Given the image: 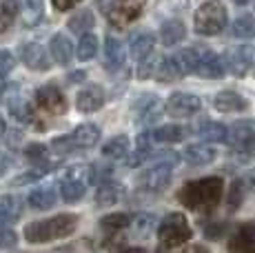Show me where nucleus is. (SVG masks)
I'll return each mask as SVG.
<instances>
[{
	"label": "nucleus",
	"mask_w": 255,
	"mask_h": 253,
	"mask_svg": "<svg viewBox=\"0 0 255 253\" xmlns=\"http://www.w3.org/2000/svg\"><path fill=\"white\" fill-rule=\"evenodd\" d=\"M22 213V200L18 196H2L0 198V227L13 225Z\"/></svg>",
	"instance_id": "6ab92c4d"
},
{
	"label": "nucleus",
	"mask_w": 255,
	"mask_h": 253,
	"mask_svg": "<svg viewBox=\"0 0 255 253\" xmlns=\"http://www.w3.org/2000/svg\"><path fill=\"white\" fill-rule=\"evenodd\" d=\"M191 227L186 222V218L182 213H169L158 227V238L166 249H175V247H182L191 240Z\"/></svg>",
	"instance_id": "20e7f679"
},
{
	"label": "nucleus",
	"mask_w": 255,
	"mask_h": 253,
	"mask_svg": "<svg viewBox=\"0 0 255 253\" xmlns=\"http://www.w3.org/2000/svg\"><path fill=\"white\" fill-rule=\"evenodd\" d=\"M4 131H7V123H4V118H2V116H0V135H2Z\"/></svg>",
	"instance_id": "864d4df0"
},
{
	"label": "nucleus",
	"mask_w": 255,
	"mask_h": 253,
	"mask_svg": "<svg viewBox=\"0 0 255 253\" xmlns=\"http://www.w3.org/2000/svg\"><path fill=\"white\" fill-rule=\"evenodd\" d=\"M109 178H111V167H107V164L98 162V164H91L89 167V182L105 184V182H109Z\"/></svg>",
	"instance_id": "37998d69"
},
{
	"label": "nucleus",
	"mask_w": 255,
	"mask_h": 253,
	"mask_svg": "<svg viewBox=\"0 0 255 253\" xmlns=\"http://www.w3.org/2000/svg\"><path fill=\"white\" fill-rule=\"evenodd\" d=\"M49 164H40V167H36V169H31V171H24L22 176H18V178H13V187H22V184H31V182H36V180H40V178H45L47 173H49Z\"/></svg>",
	"instance_id": "58836bf2"
},
{
	"label": "nucleus",
	"mask_w": 255,
	"mask_h": 253,
	"mask_svg": "<svg viewBox=\"0 0 255 253\" xmlns=\"http://www.w3.org/2000/svg\"><path fill=\"white\" fill-rule=\"evenodd\" d=\"M229 253H255V222H242L229 238Z\"/></svg>",
	"instance_id": "9b49d317"
},
{
	"label": "nucleus",
	"mask_w": 255,
	"mask_h": 253,
	"mask_svg": "<svg viewBox=\"0 0 255 253\" xmlns=\"http://www.w3.org/2000/svg\"><path fill=\"white\" fill-rule=\"evenodd\" d=\"M182 138H184V129L178 125H166L153 131L155 142H180Z\"/></svg>",
	"instance_id": "72a5a7b5"
},
{
	"label": "nucleus",
	"mask_w": 255,
	"mask_h": 253,
	"mask_svg": "<svg viewBox=\"0 0 255 253\" xmlns=\"http://www.w3.org/2000/svg\"><path fill=\"white\" fill-rule=\"evenodd\" d=\"M27 204L33 209V211H42V209H51L56 204V191L51 187L45 189H36L27 196Z\"/></svg>",
	"instance_id": "a878e982"
},
{
	"label": "nucleus",
	"mask_w": 255,
	"mask_h": 253,
	"mask_svg": "<svg viewBox=\"0 0 255 253\" xmlns=\"http://www.w3.org/2000/svg\"><path fill=\"white\" fill-rule=\"evenodd\" d=\"M49 51H51L53 60H56L58 65H69L71 58H73L71 40L67 36H62V33H56V36L51 38V42H49Z\"/></svg>",
	"instance_id": "412c9836"
},
{
	"label": "nucleus",
	"mask_w": 255,
	"mask_h": 253,
	"mask_svg": "<svg viewBox=\"0 0 255 253\" xmlns=\"http://www.w3.org/2000/svg\"><path fill=\"white\" fill-rule=\"evenodd\" d=\"M93 22H96V20H93V13L87 11V9H82V11H78L76 16L69 20V29H71V31L82 33V36H85V33L93 27Z\"/></svg>",
	"instance_id": "e433bc0d"
},
{
	"label": "nucleus",
	"mask_w": 255,
	"mask_h": 253,
	"mask_svg": "<svg viewBox=\"0 0 255 253\" xmlns=\"http://www.w3.org/2000/svg\"><path fill=\"white\" fill-rule=\"evenodd\" d=\"M198 133H200V138L207 140V142H224V140H227L229 129L224 125H220V123H204L198 129Z\"/></svg>",
	"instance_id": "7c9ffc66"
},
{
	"label": "nucleus",
	"mask_w": 255,
	"mask_h": 253,
	"mask_svg": "<svg viewBox=\"0 0 255 253\" xmlns=\"http://www.w3.org/2000/svg\"><path fill=\"white\" fill-rule=\"evenodd\" d=\"M98 140H100V129H98L96 125L91 123H85L80 126H76L71 133V142L76 144V147L80 149H89L93 144H98Z\"/></svg>",
	"instance_id": "4be33fe9"
},
{
	"label": "nucleus",
	"mask_w": 255,
	"mask_h": 253,
	"mask_svg": "<svg viewBox=\"0 0 255 253\" xmlns=\"http://www.w3.org/2000/svg\"><path fill=\"white\" fill-rule=\"evenodd\" d=\"M227 27V9L220 0H209L195 11V31L202 36H218Z\"/></svg>",
	"instance_id": "7ed1b4c3"
},
{
	"label": "nucleus",
	"mask_w": 255,
	"mask_h": 253,
	"mask_svg": "<svg viewBox=\"0 0 255 253\" xmlns=\"http://www.w3.org/2000/svg\"><path fill=\"white\" fill-rule=\"evenodd\" d=\"M9 167H11V160H9L4 153H0V178H2L4 173H7V169H9Z\"/></svg>",
	"instance_id": "8fccbe9b"
},
{
	"label": "nucleus",
	"mask_w": 255,
	"mask_h": 253,
	"mask_svg": "<svg viewBox=\"0 0 255 253\" xmlns=\"http://www.w3.org/2000/svg\"><path fill=\"white\" fill-rule=\"evenodd\" d=\"M224 231V225H209L207 229H204V236L211 238V240H215V238H220Z\"/></svg>",
	"instance_id": "09e8293b"
},
{
	"label": "nucleus",
	"mask_w": 255,
	"mask_h": 253,
	"mask_svg": "<svg viewBox=\"0 0 255 253\" xmlns=\"http://www.w3.org/2000/svg\"><path fill=\"white\" fill-rule=\"evenodd\" d=\"M131 225V216L129 213H111V216H105L100 220V227L105 229V231H122L125 227Z\"/></svg>",
	"instance_id": "c9c22d12"
},
{
	"label": "nucleus",
	"mask_w": 255,
	"mask_h": 253,
	"mask_svg": "<svg viewBox=\"0 0 255 253\" xmlns=\"http://www.w3.org/2000/svg\"><path fill=\"white\" fill-rule=\"evenodd\" d=\"M42 13H45L42 0H24L22 2V22H24V27H36L38 22L42 20Z\"/></svg>",
	"instance_id": "c85d7f7f"
},
{
	"label": "nucleus",
	"mask_w": 255,
	"mask_h": 253,
	"mask_svg": "<svg viewBox=\"0 0 255 253\" xmlns=\"http://www.w3.org/2000/svg\"><path fill=\"white\" fill-rule=\"evenodd\" d=\"M122 253H146V251L142 249V247H131V249H125Z\"/></svg>",
	"instance_id": "603ef678"
},
{
	"label": "nucleus",
	"mask_w": 255,
	"mask_h": 253,
	"mask_svg": "<svg viewBox=\"0 0 255 253\" xmlns=\"http://www.w3.org/2000/svg\"><path fill=\"white\" fill-rule=\"evenodd\" d=\"M227 140L231 149L240 155L255 153V120H240L227 133Z\"/></svg>",
	"instance_id": "423d86ee"
},
{
	"label": "nucleus",
	"mask_w": 255,
	"mask_h": 253,
	"mask_svg": "<svg viewBox=\"0 0 255 253\" xmlns=\"http://www.w3.org/2000/svg\"><path fill=\"white\" fill-rule=\"evenodd\" d=\"M102 105H105V91H102L98 85L85 87L76 98V107H78V111H82V114H93V111H98Z\"/></svg>",
	"instance_id": "dca6fc26"
},
{
	"label": "nucleus",
	"mask_w": 255,
	"mask_h": 253,
	"mask_svg": "<svg viewBox=\"0 0 255 253\" xmlns=\"http://www.w3.org/2000/svg\"><path fill=\"white\" fill-rule=\"evenodd\" d=\"M105 58L109 69H118V67L125 65V49H122V42L118 38L109 36L105 40Z\"/></svg>",
	"instance_id": "bb28decb"
},
{
	"label": "nucleus",
	"mask_w": 255,
	"mask_h": 253,
	"mask_svg": "<svg viewBox=\"0 0 255 253\" xmlns=\"http://www.w3.org/2000/svg\"><path fill=\"white\" fill-rule=\"evenodd\" d=\"M160 60L162 58H158V56H146V58H142L140 60V67H138V78H151V76H155V71H158V67H160Z\"/></svg>",
	"instance_id": "79ce46f5"
},
{
	"label": "nucleus",
	"mask_w": 255,
	"mask_h": 253,
	"mask_svg": "<svg viewBox=\"0 0 255 253\" xmlns=\"http://www.w3.org/2000/svg\"><path fill=\"white\" fill-rule=\"evenodd\" d=\"M36 105H38V109H42L45 114H51V116H60L67 111L65 94H62L56 85L40 87V89L36 91Z\"/></svg>",
	"instance_id": "6e6552de"
},
{
	"label": "nucleus",
	"mask_w": 255,
	"mask_h": 253,
	"mask_svg": "<svg viewBox=\"0 0 255 253\" xmlns=\"http://www.w3.org/2000/svg\"><path fill=\"white\" fill-rule=\"evenodd\" d=\"M122 193H125V189H122V184L118 182H105L98 187L96 191V204L98 207H114V204L122 198Z\"/></svg>",
	"instance_id": "b1692460"
},
{
	"label": "nucleus",
	"mask_w": 255,
	"mask_h": 253,
	"mask_svg": "<svg viewBox=\"0 0 255 253\" xmlns=\"http://www.w3.org/2000/svg\"><path fill=\"white\" fill-rule=\"evenodd\" d=\"M78 227V216L73 213H62V216H53L47 220H38L24 227V238L31 245H42V242L62 240V238L71 236Z\"/></svg>",
	"instance_id": "f03ea898"
},
{
	"label": "nucleus",
	"mask_w": 255,
	"mask_h": 253,
	"mask_svg": "<svg viewBox=\"0 0 255 253\" xmlns=\"http://www.w3.org/2000/svg\"><path fill=\"white\" fill-rule=\"evenodd\" d=\"M222 191H224L222 178H202L186 182L178 191V200L186 209H193V211H211L222 200Z\"/></svg>",
	"instance_id": "f257e3e1"
},
{
	"label": "nucleus",
	"mask_w": 255,
	"mask_h": 253,
	"mask_svg": "<svg viewBox=\"0 0 255 253\" xmlns=\"http://www.w3.org/2000/svg\"><path fill=\"white\" fill-rule=\"evenodd\" d=\"M213 107L222 114H240V111H247L249 102L235 91H220L213 98Z\"/></svg>",
	"instance_id": "f3484780"
},
{
	"label": "nucleus",
	"mask_w": 255,
	"mask_h": 253,
	"mask_svg": "<svg viewBox=\"0 0 255 253\" xmlns=\"http://www.w3.org/2000/svg\"><path fill=\"white\" fill-rule=\"evenodd\" d=\"M253 53H255V49L249 45L229 47V49L224 51V69H229L233 76H244L253 62Z\"/></svg>",
	"instance_id": "9d476101"
},
{
	"label": "nucleus",
	"mask_w": 255,
	"mask_h": 253,
	"mask_svg": "<svg viewBox=\"0 0 255 253\" xmlns=\"http://www.w3.org/2000/svg\"><path fill=\"white\" fill-rule=\"evenodd\" d=\"M233 2H235V4H247L249 0H233Z\"/></svg>",
	"instance_id": "5fc2aeb1"
},
{
	"label": "nucleus",
	"mask_w": 255,
	"mask_h": 253,
	"mask_svg": "<svg viewBox=\"0 0 255 253\" xmlns=\"http://www.w3.org/2000/svg\"><path fill=\"white\" fill-rule=\"evenodd\" d=\"M18 11H20V0H2L0 2V33H4L13 25Z\"/></svg>",
	"instance_id": "c756f323"
},
{
	"label": "nucleus",
	"mask_w": 255,
	"mask_h": 253,
	"mask_svg": "<svg viewBox=\"0 0 255 253\" xmlns=\"http://www.w3.org/2000/svg\"><path fill=\"white\" fill-rule=\"evenodd\" d=\"M24 155H27L31 162H36L38 167H40V164H47L49 149L45 147V144H40V142H33V144H27V147H24Z\"/></svg>",
	"instance_id": "ea45409f"
},
{
	"label": "nucleus",
	"mask_w": 255,
	"mask_h": 253,
	"mask_svg": "<svg viewBox=\"0 0 255 253\" xmlns=\"http://www.w3.org/2000/svg\"><path fill=\"white\" fill-rule=\"evenodd\" d=\"M146 0H114L107 11V18L116 29L129 27L133 20H138Z\"/></svg>",
	"instance_id": "0eeeda50"
},
{
	"label": "nucleus",
	"mask_w": 255,
	"mask_h": 253,
	"mask_svg": "<svg viewBox=\"0 0 255 253\" xmlns=\"http://www.w3.org/2000/svg\"><path fill=\"white\" fill-rule=\"evenodd\" d=\"M16 245V233L9 229V231H0V249H7V247Z\"/></svg>",
	"instance_id": "49530a36"
},
{
	"label": "nucleus",
	"mask_w": 255,
	"mask_h": 253,
	"mask_svg": "<svg viewBox=\"0 0 255 253\" xmlns=\"http://www.w3.org/2000/svg\"><path fill=\"white\" fill-rule=\"evenodd\" d=\"M153 45H155V36L149 31H138L131 36L129 40V49H131V56L135 60H142V58L151 56L153 53Z\"/></svg>",
	"instance_id": "a211bd4d"
},
{
	"label": "nucleus",
	"mask_w": 255,
	"mask_h": 253,
	"mask_svg": "<svg viewBox=\"0 0 255 253\" xmlns=\"http://www.w3.org/2000/svg\"><path fill=\"white\" fill-rule=\"evenodd\" d=\"M20 60L24 62V67H29L31 71H47L51 69V62L45 51V47L38 42H27L20 47Z\"/></svg>",
	"instance_id": "ddd939ff"
},
{
	"label": "nucleus",
	"mask_w": 255,
	"mask_h": 253,
	"mask_svg": "<svg viewBox=\"0 0 255 253\" xmlns=\"http://www.w3.org/2000/svg\"><path fill=\"white\" fill-rule=\"evenodd\" d=\"M13 67H16V58H13L9 51L0 49V82H2L9 74H11Z\"/></svg>",
	"instance_id": "c03bdc74"
},
{
	"label": "nucleus",
	"mask_w": 255,
	"mask_h": 253,
	"mask_svg": "<svg viewBox=\"0 0 255 253\" xmlns=\"http://www.w3.org/2000/svg\"><path fill=\"white\" fill-rule=\"evenodd\" d=\"M87 182H89V167L82 164H73L60 178V193L65 202H78L85 196Z\"/></svg>",
	"instance_id": "39448f33"
},
{
	"label": "nucleus",
	"mask_w": 255,
	"mask_h": 253,
	"mask_svg": "<svg viewBox=\"0 0 255 253\" xmlns=\"http://www.w3.org/2000/svg\"><path fill=\"white\" fill-rule=\"evenodd\" d=\"M200 107H202V100L193 94H171L169 100H166V114L171 118H189V116L198 114Z\"/></svg>",
	"instance_id": "1a4fd4ad"
},
{
	"label": "nucleus",
	"mask_w": 255,
	"mask_h": 253,
	"mask_svg": "<svg viewBox=\"0 0 255 253\" xmlns=\"http://www.w3.org/2000/svg\"><path fill=\"white\" fill-rule=\"evenodd\" d=\"M184 253H209V249L204 245H191V247H186Z\"/></svg>",
	"instance_id": "3c124183"
},
{
	"label": "nucleus",
	"mask_w": 255,
	"mask_h": 253,
	"mask_svg": "<svg viewBox=\"0 0 255 253\" xmlns=\"http://www.w3.org/2000/svg\"><path fill=\"white\" fill-rule=\"evenodd\" d=\"M231 33H233L235 38H240V40H247V38H255V18H253V16H249V13L240 16L238 20L233 22Z\"/></svg>",
	"instance_id": "473e14b6"
},
{
	"label": "nucleus",
	"mask_w": 255,
	"mask_h": 253,
	"mask_svg": "<svg viewBox=\"0 0 255 253\" xmlns=\"http://www.w3.org/2000/svg\"><path fill=\"white\" fill-rule=\"evenodd\" d=\"M182 155L189 164H193V167H202V164L213 162L218 151H215L213 147H209V144H189Z\"/></svg>",
	"instance_id": "aec40b11"
},
{
	"label": "nucleus",
	"mask_w": 255,
	"mask_h": 253,
	"mask_svg": "<svg viewBox=\"0 0 255 253\" xmlns=\"http://www.w3.org/2000/svg\"><path fill=\"white\" fill-rule=\"evenodd\" d=\"M51 2L58 11H69V9H73L78 2H82V0H51Z\"/></svg>",
	"instance_id": "de8ad7c7"
},
{
	"label": "nucleus",
	"mask_w": 255,
	"mask_h": 253,
	"mask_svg": "<svg viewBox=\"0 0 255 253\" xmlns=\"http://www.w3.org/2000/svg\"><path fill=\"white\" fill-rule=\"evenodd\" d=\"M155 227H158V222H155V216H151V213H140V216H135L133 225H131L135 238H149Z\"/></svg>",
	"instance_id": "2f4dec72"
},
{
	"label": "nucleus",
	"mask_w": 255,
	"mask_h": 253,
	"mask_svg": "<svg viewBox=\"0 0 255 253\" xmlns=\"http://www.w3.org/2000/svg\"><path fill=\"white\" fill-rule=\"evenodd\" d=\"M244 200V182L242 180H235L231 184V191H229V200H227V209L229 211H238L240 204Z\"/></svg>",
	"instance_id": "a19ab883"
},
{
	"label": "nucleus",
	"mask_w": 255,
	"mask_h": 253,
	"mask_svg": "<svg viewBox=\"0 0 255 253\" xmlns=\"http://www.w3.org/2000/svg\"><path fill=\"white\" fill-rule=\"evenodd\" d=\"M135 114H138V123H144V125H151L155 123V120L160 118V114H162V102H160L158 96H142V98H138V102L133 105Z\"/></svg>",
	"instance_id": "2eb2a0df"
},
{
	"label": "nucleus",
	"mask_w": 255,
	"mask_h": 253,
	"mask_svg": "<svg viewBox=\"0 0 255 253\" xmlns=\"http://www.w3.org/2000/svg\"><path fill=\"white\" fill-rule=\"evenodd\" d=\"M198 56H200V47H189V49L178 51L173 58L175 69L180 71V76H189L195 74V65H198Z\"/></svg>",
	"instance_id": "5701e85b"
},
{
	"label": "nucleus",
	"mask_w": 255,
	"mask_h": 253,
	"mask_svg": "<svg viewBox=\"0 0 255 253\" xmlns=\"http://www.w3.org/2000/svg\"><path fill=\"white\" fill-rule=\"evenodd\" d=\"M129 138L127 135H116V138H111L109 142L102 147V155H107V158L111 160H120L125 158V155H129Z\"/></svg>",
	"instance_id": "cd10ccee"
},
{
	"label": "nucleus",
	"mask_w": 255,
	"mask_h": 253,
	"mask_svg": "<svg viewBox=\"0 0 255 253\" xmlns=\"http://www.w3.org/2000/svg\"><path fill=\"white\" fill-rule=\"evenodd\" d=\"M51 149H53V151H56L58 155H67L69 151H73V149H76V144L71 142V135H60V138H53Z\"/></svg>",
	"instance_id": "a18cd8bd"
},
{
	"label": "nucleus",
	"mask_w": 255,
	"mask_h": 253,
	"mask_svg": "<svg viewBox=\"0 0 255 253\" xmlns=\"http://www.w3.org/2000/svg\"><path fill=\"white\" fill-rule=\"evenodd\" d=\"M155 78H158L160 82H171V80H175V78H182V76H180V71L175 69L173 58H162V60H160L158 71H155Z\"/></svg>",
	"instance_id": "4c0bfd02"
},
{
	"label": "nucleus",
	"mask_w": 255,
	"mask_h": 253,
	"mask_svg": "<svg viewBox=\"0 0 255 253\" xmlns=\"http://www.w3.org/2000/svg\"><path fill=\"white\" fill-rule=\"evenodd\" d=\"M171 169H173V167H171V164H164V162L153 164L149 171L142 173L140 187L146 189V191H151V193H160L162 189L169 187V182H171Z\"/></svg>",
	"instance_id": "f8f14e48"
},
{
	"label": "nucleus",
	"mask_w": 255,
	"mask_h": 253,
	"mask_svg": "<svg viewBox=\"0 0 255 253\" xmlns=\"http://www.w3.org/2000/svg\"><path fill=\"white\" fill-rule=\"evenodd\" d=\"M195 74L202 76V78H222L224 74H227V69H224V62L220 60L218 53H213V51L202 49V47H200Z\"/></svg>",
	"instance_id": "4468645a"
},
{
	"label": "nucleus",
	"mask_w": 255,
	"mask_h": 253,
	"mask_svg": "<svg viewBox=\"0 0 255 253\" xmlns=\"http://www.w3.org/2000/svg\"><path fill=\"white\" fill-rule=\"evenodd\" d=\"M76 53H78V58H80L82 62L91 60V58L98 53V38L93 36V33H85V36L80 38V42H78Z\"/></svg>",
	"instance_id": "f704fd0d"
},
{
	"label": "nucleus",
	"mask_w": 255,
	"mask_h": 253,
	"mask_svg": "<svg viewBox=\"0 0 255 253\" xmlns=\"http://www.w3.org/2000/svg\"><path fill=\"white\" fill-rule=\"evenodd\" d=\"M184 36H186V27L182 20H169L160 29V40H162L166 47H173V45H178V42H182Z\"/></svg>",
	"instance_id": "393cba45"
}]
</instances>
